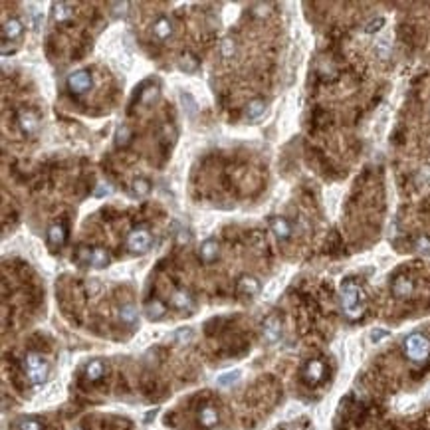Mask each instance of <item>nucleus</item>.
Returning a JSON list of instances; mask_svg holds the SVG:
<instances>
[{
  "label": "nucleus",
  "mask_w": 430,
  "mask_h": 430,
  "mask_svg": "<svg viewBox=\"0 0 430 430\" xmlns=\"http://www.w3.org/2000/svg\"><path fill=\"white\" fill-rule=\"evenodd\" d=\"M341 306L349 319H357L365 312V294L351 279L341 283Z\"/></svg>",
  "instance_id": "1"
},
{
  "label": "nucleus",
  "mask_w": 430,
  "mask_h": 430,
  "mask_svg": "<svg viewBox=\"0 0 430 430\" xmlns=\"http://www.w3.org/2000/svg\"><path fill=\"white\" fill-rule=\"evenodd\" d=\"M404 353L414 363H424L430 357V339L422 333H412L404 339Z\"/></svg>",
  "instance_id": "2"
},
{
  "label": "nucleus",
  "mask_w": 430,
  "mask_h": 430,
  "mask_svg": "<svg viewBox=\"0 0 430 430\" xmlns=\"http://www.w3.org/2000/svg\"><path fill=\"white\" fill-rule=\"evenodd\" d=\"M24 369L32 385H42L48 377V363L38 353H28L24 359Z\"/></svg>",
  "instance_id": "3"
},
{
  "label": "nucleus",
  "mask_w": 430,
  "mask_h": 430,
  "mask_svg": "<svg viewBox=\"0 0 430 430\" xmlns=\"http://www.w3.org/2000/svg\"><path fill=\"white\" fill-rule=\"evenodd\" d=\"M151 234L147 228H135L127 236V248L135 254H145L151 248Z\"/></svg>",
  "instance_id": "4"
},
{
  "label": "nucleus",
  "mask_w": 430,
  "mask_h": 430,
  "mask_svg": "<svg viewBox=\"0 0 430 430\" xmlns=\"http://www.w3.org/2000/svg\"><path fill=\"white\" fill-rule=\"evenodd\" d=\"M91 85H93V79H91V74L87 70H78V72L70 74V78H68V89L76 95L89 91Z\"/></svg>",
  "instance_id": "5"
},
{
  "label": "nucleus",
  "mask_w": 430,
  "mask_h": 430,
  "mask_svg": "<svg viewBox=\"0 0 430 430\" xmlns=\"http://www.w3.org/2000/svg\"><path fill=\"white\" fill-rule=\"evenodd\" d=\"M323 373H325V367H323L321 361H310L306 365V369H304V379H306V383L315 385V383H319L323 379Z\"/></svg>",
  "instance_id": "6"
},
{
  "label": "nucleus",
  "mask_w": 430,
  "mask_h": 430,
  "mask_svg": "<svg viewBox=\"0 0 430 430\" xmlns=\"http://www.w3.org/2000/svg\"><path fill=\"white\" fill-rule=\"evenodd\" d=\"M279 335H281V323H279V319H277L275 315L268 317V319L264 321V339H266L268 343H275V341L279 339Z\"/></svg>",
  "instance_id": "7"
},
{
  "label": "nucleus",
  "mask_w": 430,
  "mask_h": 430,
  "mask_svg": "<svg viewBox=\"0 0 430 430\" xmlns=\"http://www.w3.org/2000/svg\"><path fill=\"white\" fill-rule=\"evenodd\" d=\"M198 256H200V260H202L204 264H210V262H214V260L218 258V242H216V240H212V238L204 240V242L200 244Z\"/></svg>",
  "instance_id": "8"
},
{
  "label": "nucleus",
  "mask_w": 430,
  "mask_h": 430,
  "mask_svg": "<svg viewBox=\"0 0 430 430\" xmlns=\"http://www.w3.org/2000/svg\"><path fill=\"white\" fill-rule=\"evenodd\" d=\"M412 290H414V283H412V279H408L406 275L396 277L394 283H392V294H394L396 298H408V296L412 294Z\"/></svg>",
  "instance_id": "9"
},
{
  "label": "nucleus",
  "mask_w": 430,
  "mask_h": 430,
  "mask_svg": "<svg viewBox=\"0 0 430 430\" xmlns=\"http://www.w3.org/2000/svg\"><path fill=\"white\" fill-rule=\"evenodd\" d=\"M20 34H22V22H20L18 18H10V20L4 22V26H2V38H4V42H8V40H18Z\"/></svg>",
  "instance_id": "10"
},
{
  "label": "nucleus",
  "mask_w": 430,
  "mask_h": 430,
  "mask_svg": "<svg viewBox=\"0 0 430 430\" xmlns=\"http://www.w3.org/2000/svg\"><path fill=\"white\" fill-rule=\"evenodd\" d=\"M270 228H272V232L277 238H290V234H292V226L288 224V220L281 218V216H274L270 220Z\"/></svg>",
  "instance_id": "11"
},
{
  "label": "nucleus",
  "mask_w": 430,
  "mask_h": 430,
  "mask_svg": "<svg viewBox=\"0 0 430 430\" xmlns=\"http://www.w3.org/2000/svg\"><path fill=\"white\" fill-rule=\"evenodd\" d=\"M238 292L244 294V296H256V294L260 292V283H258L256 277L244 275V277H240V281H238Z\"/></svg>",
  "instance_id": "12"
},
{
  "label": "nucleus",
  "mask_w": 430,
  "mask_h": 430,
  "mask_svg": "<svg viewBox=\"0 0 430 430\" xmlns=\"http://www.w3.org/2000/svg\"><path fill=\"white\" fill-rule=\"evenodd\" d=\"M18 121H20V127H22V131L26 135H32L38 129V117L34 113H30V111H22L18 115Z\"/></svg>",
  "instance_id": "13"
},
{
  "label": "nucleus",
  "mask_w": 430,
  "mask_h": 430,
  "mask_svg": "<svg viewBox=\"0 0 430 430\" xmlns=\"http://www.w3.org/2000/svg\"><path fill=\"white\" fill-rule=\"evenodd\" d=\"M153 34L159 38V40H167L171 38L173 34V24L169 18H159L155 24H153Z\"/></svg>",
  "instance_id": "14"
},
{
  "label": "nucleus",
  "mask_w": 430,
  "mask_h": 430,
  "mask_svg": "<svg viewBox=\"0 0 430 430\" xmlns=\"http://www.w3.org/2000/svg\"><path fill=\"white\" fill-rule=\"evenodd\" d=\"M48 240H50L54 246H64V242H66V228H64L62 224L50 226V230H48Z\"/></svg>",
  "instance_id": "15"
},
{
  "label": "nucleus",
  "mask_w": 430,
  "mask_h": 430,
  "mask_svg": "<svg viewBox=\"0 0 430 430\" xmlns=\"http://www.w3.org/2000/svg\"><path fill=\"white\" fill-rule=\"evenodd\" d=\"M198 418H200V424H202V426L210 428V426H214V424L218 422V412H216V408H212V406H204V408L200 410Z\"/></svg>",
  "instance_id": "16"
},
{
  "label": "nucleus",
  "mask_w": 430,
  "mask_h": 430,
  "mask_svg": "<svg viewBox=\"0 0 430 430\" xmlns=\"http://www.w3.org/2000/svg\"><path fill=\"white\" fill-rule=\"evenodd\" d=\"M264 109H266V101L264 99H252L248 103V107H246V115H248V119H258L264 113Z\"/></svg>",
  "instance_id": "17"
},
{
  "label": "nucleus",
  "mask_w": 430,
  "mask_h": 430,
  "mask_svg": "<svg viewBox=\"0 0 430 430\" xmlns=\"http://www.w3.org/2000/svg\"><path fill=\"white\" fill-rule=\"evenodd\" d=\"M93 268H105L109 264V256L103 248H93L91 250V262H89Z\"/></svg>",
  "instance_id": "18"
},
{
  "label": "nucleus",
  "mask_w": 430,
  "mask_h": 430,
  "mask_svg": "<svg viewBox=\"0 0 430 430\" xmlns=\"http://www.w3.org/2000/svg\"><path fill=\"white\" fill-rule=\"evenodd\" d=\"M72 8H70V4H64V2H58L56 6H54V18H56V22H68L70 18H72Z\"/></svg>",
  "instance_id": "19"
},
{
  "label": "nucleus",
  "mask_w": 430,
  "mask_h": 430,
  "mask_svg": "<svg viewBox=\"0 0 430 430\" xmlns=\"http://www.w3.org/2000/svg\"><path fill=\"white\" fill-rule=\"evenodd\" d=\"M179 68L185 72V74H195L196 68H198V62L193 54H185L181 60H179Z\"/></svg>",
  "instance_id": "20"
},
{
  "label": "nucleus",
  "mask_w": 430,
  "mask_h": 430,
  "mask_svg": "<svg viewBox=\"0 0 430 430\" xmlns=\"http://www.w3.org/2000/svg\"><path fill=\"white\" fill-rule=\"evenodd\" d=\"M145 312H147V317H149V319H159V317L165 315V306H163L159 300H153L151 304H147Z\"/></svg>",
  "instance_id": "21"
},
{
  "label": "nucleus",
  "mask_w": 430,
  "mask_h": 430,
  "mask_svg": "<svg viewBox=\"0 0 430 430\" xmlns=\"http://www.w3.org/2000/svg\"><path fill=\"white\" fill-rule=\"evenodd\" d=\"M173 304H175V308H179V310H191V308H193V300H191V296H189L187 292H177V294L173 296Z\"/></svg>",
  "instance_id": "22"
},
{
  "label": "nucleus",
  "mask_w": 430,
  "mask_h": 430,
  "mask_svg": "<svg viewBox=\"0 0 430 430\" xmlns=\"http://www.w3.org/2000/svg\"><path fill=\"white\" fill-rule=\"evenodd\" d=\"M151 193V183L147 179H137L133 183V195L135 196H147Z\"/></svg>",
  "instance_id": "23"
},
{
  "label": "nucleus",
  "mask_w": 430,
  "mask_h": 430,
  "mask_svg": "<svg viewBox=\"0 0 430 430\" xmlns=\"http://www.w3.org/2000/svg\"><path fill=\"white\" fill-rule=\"evenodd\" d=\"M119 317H121V321L123 323H127V325H133L135 321H137V310L133 308V306H123L121 308V312H119Z\"/></svg>",
  "instance_id": "24"
},
{
  "label": "nucleus",
  "mask_w": 430,
  "mask_h": 430,
  "mask_svg": "<svg viewBox=\"0 0 430 430\" xmlns=\"http://www.w3.org/2000/svg\"><path fill=\"white\" fill-rule=\"evenodd\" d=\"M85 375H87L89 381L101 379V375H103V363H101V361H91V363L87 365V369H85Z\"/></svg>",
  "instance_id": "25"
},
{
  "label": "nucleus",
  "mask_w": 430,
  "mask_h": 430,
  "mask_svg": "<svg viewBox=\"0 0 430 430\" xmlns=\"http://www.w3.org/2000/svg\"><path fill=\"white\" fill-rule=\"evenodd\" d=\"M129 141H131V129H129L127 125L119 127V129H117V137H115V143H117L119 147H127V145H129Z\"/></svg>",
  "instance_id": "26"
},
{
  "label": "nucleus",
  "mask_w": 430,
  "mask_h": 430,
  "mask_svg": "<svg viewBox=\"0 0 430 430\" xmlns=\"http://www.w3.org/2000/svg\"><path fill=\"white\" fill-rule=\"evenodd\" d=\"M238 379H240V371H230V373H224V375L218 377V385H220V387H230V385H234Z\"/></svg>",
  "instance_id": "27"
},
{
  "label": "nucleus",
  "mask_w": 430,
  "mask_h": 430,
  "mask_svg": "<svg viewBox=\"0 0 430 430\" xmlns=\"http://www.w3.org/2000/svg\"><path fill=\"white\" fill-rule=\"evenodd\" d=\"M220 52H222V56H224V58H232V56H234V52H236V44H234V40L226 38V40L222 42V46H220Z\"/></svg>",
  "instance_id": "28"
},
{
  "label": "nucleus",
  "mask_w": 430,
  "mask_h": 430,
  "mask_svg": "<svg viewBox=\"0 0 430 430\" xmlns=\"http://www.w3.org/2000/svg\"><path fill=\"white\" fill-rule=\"evenodd\" d=\"M157 93H159V91H157V87H149V89H145V93L141 95V103H143V105L151 103V101L157 97Z\"/></svg>",
  "instance_id": "29"
},
{
  "label": "nucleus",
  "mask_w": 430,
  "mask_h": 430,
  "mask_svg": "<svg viewBox=\"0 0 430 430\" xmlns=\"http://www.w3.org/2000/svg\"><path fill=\"white\" fill-rule=\"evenodd\" d=\"M383 24H385V20H383V18H375V20H371V22L367 24L365 32H367V34H373V32L381 30V26H383Z\"/></svg>",
  "instance_id": "30"
},
{
  "label": "nucleus",
  "mask_w": 430,
  "mask_h": 430,
  "mask_svg": "<svg viewBox=\"0 0 430 430\" xmlns=\"http://www.w3.org/2000/svg\"><path fill=\"white\" fill-rule=\"evenodd\" d=\"M20 430H42L38 420H20Z\"/></svg>",
  "instance_id": "31"
},
{
  "label": "nucleus",
  "mask_w": 430,
  "mask_h": 430,
  "mask_svg": "<svg viewBox=\"0 0 430 430\" xmlns=\"http://www.w3.org/2000/svg\"><path fill=\"white\" fill-rule=\"evenodd\" d=\"M78 260L89 264V262H91V250H89V248H79V250H78Z\"/></svg>",
  "instance_id": "32"
},
{
  "label": "nucleus",
  "mask_w": 430,
  "mask_h": 430,
  "mask_svg": "<svg viewBox=\"0 0 430 430\" xmlns=\"http://www.w3.org/2000/svg\"><path fill=\"white\" fill-rule=\"evenodd\" d=\"M416 246H418V250H420V252H424V254H430V240H428V238H420V240L416 242Z\"/></svg>",
  "instance_id": "33"
},
{
  "label": "nucleus",
  "mask_w": 430,
  "mask_h": 430,
  "mask_svg": "<svg viewBox=\"0 0 430 430\" xmlns=\"http://www.w3.org/2000/svg\"><path fill=\"white\" fill-rule=\"evenodd\" d=\"M177 337H179V341H181V343H187V341H191V337H193V331H191V329H181V331L177 333Z\"/></svg>",
  "instance_id": "34"
},
{
  "label": "nucleus",
  "mask_w": 430,
  "mask_h": 430,
  "mask_svg": "<svg viewBox=\"0 0 430 430\" xmlns=\"http://www.w3.org/2000/svg\"><path fill=\"white\" fill-rule=\"evenodd\" d=\"M383 337H387V331H385V329H377V331L371 333V341H375V343H377L379 339H383Z\"/></svg>",
  "instance_id": "35"
},
{
  "label": "nucleus",
  "mask_w": 430,
  "mask_h": 430,
  "mask_svg": "<svg viewBox=\"0 0 430 430\" xmlns=\"http://www.w3.org/2000/svg\"><path fill=\"white\" fill-rule=\"evenodd\" d=\"M97 195H109V189H103V187H99V189H97Z\"/></svg>",
  "instance_id": "36"
}]
</instances>
